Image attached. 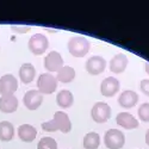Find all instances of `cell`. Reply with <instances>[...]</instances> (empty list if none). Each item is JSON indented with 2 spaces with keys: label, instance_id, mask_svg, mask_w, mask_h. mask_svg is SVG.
<instances>
[{
  "label": "cell",
  "instance_id": "obj_1",
  "mask_svg": "<svg viewBox=\"0 0 149 149\" xmlns=\"http://www.w3.org/2000/svg\"><path fill=\"white\" fill-rule=\"evenodd\" d=\"M42 129L48 132H54L60 130L61 132L67 134L72 130V122L66 112L57 111V112L54 113V117L52 120L42 123Z\"/></svg>",
  "mask_w": 149,
  "mask_h": 149
},
{
  "label": "cell",
  "instance_id": "obj_2",
  "mask_svg": "<svg viewBox=\"0 0 149 149\" xmlns=\"http://www.w3.org/2000/svg\"><path fill=\"white\" fill-rule=\"evenodd\" d=\"M68 52L75 57H84L90 52V41L82 36H74L67 43Z\"/></svg>",
  "mask_w": 149,
  "mask_h": 149
},
{
  "label": "cell",
  "instance_id": "obj_3",
  "mask_svg": "<svg viewBox=\"0 0 149 149\" xmlns=\"http://www.w3.org/2000/svg\"><path fill=\"white\" fill-rule=\"evenodd\" d=\"M37 91L42 94H52L57 88V80L50 73H43L37 79Z\"/></svg>",
  "mask_w": 149,
  "mask_h": 149
},
{
  "label": "cell",
  "instance_id": "obj_4",
  "mask_svg": "<svg viewBox=\"0 0 149 149\" xmlns=\"http://www.w3.org/2000/svg\"><path fill=\"white\" fill-rule=\"evenodd\" d=\"M104 143L109 149H120L125 144V136L118 129H110L105 132Z\"/></svg>",
  "mask_w": 149,
  "mask_h": 149
},
{
  "label": "cell",
  "instance_id": "obj_5",
  "mask_svg": "<svg viewBox=\"0 0 149 149\" xmlns=\"http://www.w3.org/2000/svg\"><path fill=\"white\" fill-rule=\"evenodd\" d=\"M49 47V41L47 38V36L43 33H35L30 37L28 48L29 50L33 55H42L47 52V49Z\"/></svg>",
  "mask_w": 149,
  "mask_h": 149
},
{
  "label": "cell",
  "instance_id": "obj_6",
  "mask_svg": "<svg viewBox=\"0 0 149 149\" xmlns=\"http://www.w3.org/2000/svg\"><path fill=\"white\" fill-rule=\"evenodd\" d=\"M91 116L95 123H106L111 117V107L104 102H98L91 110Z\"/></svg>",
  "mask_w": 149,
  "mask_h": 149
},
{
  "label": "cell",
  "instance_id": "obj_7",
  "mask_svg": "<svg viewBox=\"0 0 149 149\" xmlns=\"http://www.w3.org/2000/svg\"><path fill=\"white\" fill-rule=\"evenodd\" d=\"M18 90V80L12 74H5L0 78V94L12 95Z\"/></svg>",
  "mask_w": 149,
  "mask_h": 149
},
{
  "label": "cell",
  "instance_id": "obj_8",
  "mask_svg": "<svg viewBox=\"0 0 149 149\" xmlns=\"http://www.w3.org/2000/svg\"><path fill=\"white\" fill-rule=\"evenodd\" d=\"M106 67V61L104 57L102 56H92L90 57L87 61H86L85 68L87 70L91 75H98V74H102L105 70Z\"/></svg>",
  "mask_w": 149,
  "mask_h": 149
},
{
  "label": "cell",
  "instance_id": "obj_9",
  "mask_svg": "<svg viewBox=\"0 0 149 149\" xmlns=\"http://www.w3.org/2000/svg\"><path fill=\"white\" fill-rule=\"evenodd\" d=\"M23 103L26 109H29L31 111L37 110L43 103V94L40 93L37 90H30L24 94Z\"/></svg>",
  "mask_w": 149,
  "mask_h": 149
},
{
  "label": "cell",
  "instance_id": "obj_10",
  "mask_svg": "<svg viewBox=\"0 0 149 149\" xmlns=\"http://www.w3.org/2000/svg\"><path fill=\"white\" fill-rule=\"evenodd\" d=\"M63 67V58L57 52H50L44 57V68L48 72H58Z\"/></svg>",
  "mask_w": 149,
  "mask_h": 149
},
{
  "label": "cell",
  "instance_id": "obj_11",
  "mask_svg": "<svg viewBox=\"0 0 149 149\" xmlns=\"http://www.w3.org/2000/svg\"><path fill=\"white\" fill-rule=\"evenodd\" d=\"M118 91H119V81L116 78L109 77V78H106L102 81L100 92L104 97L111 98V97H113Z\"/></svg>",
  "mask_w": 149,
  "mask_h": 149
},
{
  "label": "cell",
  "instance_id": "obj_12",
  "mask_svg": "<svg viewBox=\"0 0 149 149\" xmlns=\"http://www.w3.org/2000/svg\"><path fill=\"white\" fill-rule=\"evenodd\" d=\"M128 57L127 55H124L122 53L115 55L110 61V70L115 73V74H120L123 73L124 70L127 69V66H128Z\"/></svg>",
  "mask_w": 149,
  "mask_h": 149
},
{
  "label": "cell",
  "instance_id": "obj_13",
  "mask_svg": "<svg viewBox=\"0 0 149 149\" xmlns=\"http://www.w3.org/2000/svg\"><path fill=\"white\" fill-rule=\"evenodd\" d=\"M139 102V94L135 91L127 90L120 93L118 98V104L124 109H131Z\"/></svg>",
  "mask_w": 149,
  "mask_h": 149
},
{
  "label": "cell",
  "instance_id": "obj_14",
  "mask_svg": "<svg viewBox=\"0 0 149 149\" xmlns=\"http://www.w3.org/2000/svg\"><path fill=\"white\" fill-rule=\"evenodd\" d=\"M18 109V98L12 95H1L0 98V111L4 113H12Z\"/></svg>",
  "mask_w": 149,
  "mask_h": 149
},
{
  "label": "cell",
  "instance_id": "obj_15",
  "mask_svg": "<svg viewBox=\"0 0 149 149\" xmlns=\"http://www.w3.org/2000/svg\"><path fill=\"white\" fill-rule=\"evenodd\" d=\"M116 122L119 127H123L124 129H136L139 127V120L136 119L131 113L129 112H120L116 117Z\"/></svg>",
  "mask_w": 149,
  "mask_h": 149
},
{
  "label": "cell",
  "instance_id": "obj_16",
  "mask_svg": "<svg viewBox=\"0 0 149 149\" xmlns=\"http://www.w3.org/2000/svg\"><path fill=\"white\" fill-rule=\"evenodd\" d=\"M18 136L23 142H32L37 136V130L30 124H22L18 128Z\"/></svg>",
  "mask_w": 149,
  "mask_h": 149
},
{
  "label": "cell",
  "instance_id": "obj_17",
  "mask_svg": "<svg viewBox=\"0 0 149 149\" xmlns=\"http://www.w3.org/2000/svg\"><path fill=\"white\" fill-rule=\"evenodd\" d=\"M36 77V69L31 63H23L19 68V79L23 84H30Z\"/></svg>",
  "mask_w": 149,
  "mask_h": 149
},
{
  "label": "cell",
  "instance_id": "obj_18",
  "mask_svg": "<svg viewBox=\"0 0 149 149\" xmlns=\"http://www.w3.org/2000/svg\"><path fill=\"white\" fill-rule=\"evenodd\" d=\"M75 69L70 66H63L58 72H57V77L56 80L60 82H63V84H68L72 82L74 79H75Z\"/></svg>",
  "mask_w": 149,
  "mask_h": 149
},
{
  "label": "cell",
  "instance_id": "obj_19",
  "mask_svg": "<svg viewBox=\"0 0 149 149\" xmlns=\"http://www.w3.org/2000/svg\"><path fill=\"white\" fill-rule=\"evenodd\" d=\"M56 103L62 109H68L73 105L74 103V97H73V93L68 90H62L57 93V97H56Z\"/></svg>",
  "mask_w": 149,
  "mask_h": 149
},
{
  "label": "cell",
  "instance_id": "obj_20",
  "mask_svg": "<svg viewBox=\"0 0 149 149\" xmlns=\"http://www.w3.org/2000/svg\"><path fill=\"white\" fill-rule=\"evenodd\" d=\"M15 136V128L12 125V123L7 120L0 122V141L8 142L13 139Z\"/></svg>",
  "mask_w": 149,
  "mask_h": 149
},
{
  "label": "cell",
  "instance_id": "obj_21",
  "mask_svg": "<svg viewBox=\"0 0 149 149\" xmlns=\"http://www.w3.org/2000/svg\"><path fill=\"white\" fill-rule=\"evenodd\" d=\"M84 148L85 149H98L99 144H100V136L97 132H88L84 137Z\"/></svg>",
  "mask_w": 149,
  "mask_h": 149
},
{
  "label": "cell",
  "instance_id": "obj_22",
  "mask_svg": "<svg viewBox=\"0 0 149 149\" xmlns=\"http://www.w3.org/2000/svg\"><path fill=\"white\" fill-rule=\"evenodd\" d=\"M37 149H57V142L53 137H42L37 144Z\"/></svg>",
  "mask_w": 149,
  "mask_h": 149
},
{
  "label": "cell",
  "instance_id": "obj_23",
  "mask_svg": "<svg viewBox=\"0 0 149 149\" xmlns=\"http://www.w3.org/2000/svg\"><path fill=\"white\" fill-rule=\"evenodd\" d=\"M139 117L142 122H149V103H143L140 107H139Z\"/></svg>",
  "mask_w": 149,
  "mask_h": 149
},
{
  "label": "cell",
  "instance_id": "obj_24",
  "mask_svg": "<svg viewBox=\"0 0 149 149\" xmlns=\"http://www.w3.org/2000/svg\"><path fill=\"white\" fill-rule=\"evenodd\" d=\"M11 30L16 33H26L31 30V26L28 25H11Z\"/></svg>",
  "mask_w": 149,
  "mask_h": 149
},
{
  "label": "cell",
  "instance_id": "obj_25",
  "mask_svg": "<svg viewBox=\"0 0 149 149\" xmlns=\"http://www.w3.org/2000/svg\"><path fill=\"white\" fill-rule=\"evenodd\" d=\"M140 88H141V91H142L143 94H146L147 97H149V80H148V79L141 80Z\"/></svg>",
  "mask_w": 149,
  "mask_h": 149
},
{
  "label": "cell",
  "instance_id": "obj_26",
  "mask_svg": "<svg viewBox=\"0 0 149 149\" xmlns=\"http://www.w3.org/2000/svg\"><path fill=\"white\" fill-rule=\"evenodd\" d=\"M146 143L149 146V129H148V131L146 132Z\"/></svg>",
  "mask_w": 149,
  "mask_h": 149
},
{
  "label": "cell",
  "instance_id": "obj_27",
  "mask_svg": "<svg viewBox=\"0 0 149 149\" xmlns=\"http://www.w3.org/2000/svg\"><path fill=\"white\" fill-rule=\"evenodd\" d=\"M146 72H147V74L149 75V62H146Z\"/></svg>",
  "mask_w": 149,
  "mask_h": 149
}]
</instances>
